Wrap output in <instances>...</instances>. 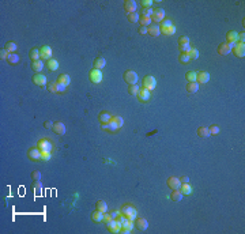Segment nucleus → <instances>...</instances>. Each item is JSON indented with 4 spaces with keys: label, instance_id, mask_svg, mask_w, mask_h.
Here are the masks:
<instances>
[{
    "label": "nucleus",
    "instance_id": "nucleus-45",
    "mask_svg": "<svg viewBox=\"0 0 245 234\" xmlns=\"http://www.w3.org/2000/svg\"><path fill=\"white\" fill-rule=\"evenodd\" d=\"M50 159V153L49 151H41V161H49Z\"/></svg>",
    "mask_w": 245,
    "mask_h": 234
},
{
    "label": "nucleus",
    "instance_id": "nucleus-44",
    "mask_svg": "<svg viewBox=\"0 0 245 234\" xmlns=\"http://www.w3.org/2000/svg\"><path fill=\"white\" fill-rule=\"evenodd\" d=\"M44 89H48L50 93H56V82H49V83H48Z\"/></svg>",
    "mask_w": 245,
    "mask_h": 234
},
{
    "label": "nucleus",
    "instance_id": "nucleus-26",
    "mask_svg": "<svg viewBox=\"0 0 245 234\" xmlns=\"http://www.w3.org/2000/svg\"><path fill=\"white\" fill-rule=\"evenodd\" d=\"M105 65H106V60H105L104 57H97L94 60V68L95 69H102Z\"/></svg>",
    "mask_w": 245,
    "mask_h": 234
},
{
    "label": "nucleus",
    "instance_id": "nucleus-21",
    "mask_svg": "<svg viewBox=\"0 0 245 234\" xmlns=\"http://www.w3.org/2000/svg\"><path fill=\"white\" fill-rule=\"evenodd\" d=\"M135 226L138 227L140 232H144V230L149 227V222H147L144 218H136V221H135Z\"/></svg>",
    "mask_w": 245,
    "mask_h": 234
},
{
    "label": "nucleus",
    "instance_id": "nucleus-47",
    "mask_svg": "<svg viewBox=\"0 0 245 234\" xmlns=\"http://www.w3.org/2000/svg\"><path fill=\"white\" fill-rule=\"evenodd\" d=\"M32 178H33V181H40L41 180V173L37 172V170H34V172L32 173Z\"/></svg>",
    "mask_w": 245,
    "mask_h": 234
},
{
    "label": "nucleus",
    "instance_id": "nucleus-19",
    "mask_svg": "<svg viewBox=\"0 0 245 234\" xmlns=\"http://www.w3.org/2000/svg\"><path fill=\"white\" fill-rule=\"evenodd\" d=\"M147 33H149L150 35H153V37H158V35L161 34V29H159L158 25L151 23L150 26H147Z\"/></svg>",
    "mask_w": 245,
    "mask_h": 234
},
{
    "label": "nucleus",
    "instance_id": "nucleus-38",
    "mask_svg": "<svg viewBox=\"0 0 245 234\" xmlns=\"http://www.w3.org/2000/svg\"><path fill=\"white\" fill-rule=\"evenodd\" d=\"M187 54H188V57H189L191 60H196L199 57V52L195 49V48H191L188 52H187Z\"/></svg>",
    "mask_w": 245,
    "mask_h": 234
},
{
    "label": "nucleus",
    "instance_id": "nucleus-54",
    "mask_svg": "<svg viewBox=\"0 0 245 234\" xmlns=\"http://www.w3.org/2000/svg\"><path fill=\"white\" fill-rule=\"evenodd\" d=\"M53 124H54V123H52L50 120H46V121L44 123V127H45L46 129H52V128H53Z\"/></svg>",
    "mask_w": 245,
    "mask_h": 234
},
{
    "label": "nucleus",
    "instance_id": "nucleus-53",
    "mask_svg": "<svg viewBox=\"0 0 245 234\" xmlns=\"http://www.w3.org/2000/svg\"><path fill=\"white\" fill-rule=\"evenodd\" d=\"M64 90H65V86H63V84H60L56 82V93H63Z\"/></svg>",
    "mask_w": 245,
    "mask_h": 234
},
{
    "label": "nucleus",
    "instance_id": "nucleus-8",
    "mask_svg": "<svg viewBox=\"0 0 245 234\" xmlns=\"http://www.w3.org/2000/svg\"><path fill=\"white\" fill-rule=\"evenodd\" d=\"M155 86H157V80H155V78H154V76L147 75V76L143 78V87H144V89H147V90L151 91L153 89H155Z\"/></svg>",
    "mask_w": 245,
    "mask_h": 234
},
{
    "label": "nucleus",
    "instance_id": "nucleus-32",
    "mask_svg": "<svg viewBox=\"0 0 245 234\" xmlns=\"http://www.w3.org/2000/svg\"><path fill=\"white\" fill-rule=\"evenodd\" d=\"M46 65H48V68H49L50 71H56V69L59 68V61L54 60V59H50V60H48L46 61Z\"/></svg>",
    "mask_w": 245,
    "mask_h": 234
},
{
    "label": "nucleus",
    "instance_id": "nucleus-46",
    "mask_svg": "<svg viewBox=\"0 0 245 234\" xmlns=\"http://www.w3.org/2000/svg\"><path fill=\"white\" fill-rule=\"evenodd\" d=\"M153 10L154 8H142V15L151 18V15H153Z\"/></svg>",
    "mask_w": 245,
    "mask_h": 234
},
{
    "label": "nucleus",
    "instance_id": "nucleus-1",
    "mask_svg": "<svg viewBox=\"0 0 245 234\" xmlns=\"http://www.w3.org/2000/svg\"><path fill=\"white\" fill-rule=\"evenodd\" d=\"M159 29H161V33H163V34H166V35H173L174 33H176V27L172 23V20L168 19V18L161 22Z\"/></svg>",
    "mask_w": 245,
    "mask_h": 234
},
{
    "label": "nucleus",
    "instance_id": "nucleus-55",
    "mask_svg": "<svg viewBox=\"0 0 245 234\" xmlns=\"http://www.w3.org/2000/svg\"><path fill=\"white\" fill-rule=\"evenodd\" d=\"M180 182L181 184H189V177L188 176H183V177H180Z\"/></svg>",
    "mask_w": 245,
    "mask_h": 234
},
{
    "label": "nucleus",
    "instance_id": "nucleus-22",
    "mask_svg": "<svg viewBox=\"0 0 245 234\" xmlns=\"http://www.w3.org/2000/svg\"><path fill=\"white\" fill-rule=\"evenodd\" d=\"M53 132L56 133V135H64L65 133V125L63 123H60V121H57V123L53 124Z\"/></svg>",
    "mask_w": 245,
    "mask_h": 234
},
{
    "label": "nucleus",
    "instance_id": "nucleus-29",
    "mask_svg": "<svg viewBox=\"0 0 245 234\" xmlns=\"http://www.w3.org/2000/svg\"><path fill=\"white\" fill-rule=\"evenodd\" d=\"M32 68H33V71H35V72H41L42 68H44V63H42V60L33 61L32 63Z\"/></svg>",
    "mask_w": 245,
    "mask_h": 234
},
{
    "label": "nucleus",
    "instance_id": "nucleus-33",
    "mask_svg": "<svg viewBox=\"0 0 245 234\" xmlns=\"http://www.w3.org/2000/svg\"><path fill=\"white\" fill-rule=\"evenodd\" d=\"M183 193L180 192V189H174L173 192H172V195H170V197H172V200L173 202H180L181 199H183Z\"/></svg>",
    "mask_w": 245,
    "mask_h": 234
},
{
    "label": "nucleus",
    "instance_id": "nucleus-28",
    "mask_svg": "<svg viewBox=\"0 0 245 234\" xmlns=\"http://www.w3.org/2000/svg\"><path fill=\"white\" fill-rule=\"evenodd\" d=\"M29 56H30V59H32L33 61H37V60H40V59H41V56H40V49H37V48H33V49L30 50Z\"/></svg>",
    "mask_w": 245,
    "mask_h": 234
},
{
    "label": "nucleus",
    "instance_id": "nucleus-59",
    "mask_svg": "<svg viewBox=\"0 0 245 234\" xmlns=\"http://www.w3.org/2000/svg\"><path fill=\"white\" fill-rule=\"evenodd\" d=\"M119 215H120V212H119V211H113V212L110 214V217H112V219H116V218L119 217Z\"/></svg>",
    "mask_w": 245,
    "mask_h": 234
},
{
    "label": "nucleus",
    "instance_id": "nucleus-11",
    "mask_svg": "<svg viewBox=\"0 0 245 234\" xmlns=\"http://www.w3.org/2000/svg\"><path fill=\"white\" fill-rule=\"evenodd\" d=\"M232 50L237 57H244L245 56V45H244V42H236Z\"/></svg>",
    "mask_w": 245,
    "mask_h": 234
},
{
    "label": "nucleus",
    "instance_id": "nucleus-6",
    "mask_svg": "<svg viewBox=\"0 0 245 234\" xmlns=\"http://www.w3.org/2000/svg\"><path fill=\"white\" fill-rule=\"evenodd\" d=\"M165 19V11L163 8H154L153 10V15H151V22H162Z\"/></svg>",
    "mask_w": 245,
    "mask_h": 234
},
{
    "label": "nucleus",
    "instance_id": "nucleus-36",
    "mask_svg": "<svg viewBox=\"0 0 245 234\" xmlns=\"http://www.w3.org/2000/svg\"><path fill=\"white\" fill-rule=\"evenodd\" d=\"M7 61L10 63V64H18V63H19V56H18L17 53H10L7 57Z\"/></svg>",
    "mask_w": 245,
    "mask_h": 234
},
{
    "label": "nucleus",
    "instance_id": "nucleus-40",
    "mask_svg": "<svg viewBox=\"0 0 245 234\" xmlns=\"http://www.w3.org/2000/svg\"><path fill=\"white\" fill-rule=\"evenodd\" d=\"M185 79L189 82V83H192V82H196V72L188 71V72L185 74Z\"/></svg>",
    "mask_w": 245,
    "mask_h": 234
},
{
    "label": "nucleus",
    "instance_id": "nucleus-2",
    "mask_svg": "<svg viewBox=\"0 0 245 234\" xmlns=\"http://www.w3.org/2000/svg\"><path fill=\"white\" fill-rule=\"evenodd\" d=\"M121 214L124 215V217H127L129 221H134V219H136V215H138V212H136V210L132 207L131 204H125V206H123V208H121Z\"/></svg>",
    "mask_w": 245,
    "mask_h": 234
},
{
    "label": "nucleus",
    "instance_id": "nucleus-25",
    "mask_svg": "<svg viewBox=\"0 0 245 234\" xmlns=\"http://www.w3.org/2000/svg\"><path fill=\"white\" fill-rule=\"evenodd\" d=\"M104 214H105V212H102V211H99V210H97V211H94V212L91 214V219L94 221V222H97V223H99V222L104 221Z\"/></svg>",
    "mask_w": 245,
    "mask_h": 234
},
{
    "label": "nucleus",
    "instance_id": "nucleus-43",
    "mask_svg": "<svg viewBox=\"0 0 245 234\" xmlns=\"http://www.w3.org/2000/svg\"><path fill=\"white\" fill-rule=\"evenodd\" d=\"M128 20L131 23H136L139 22V15L136 13H132V14H128Z\"/></svg>",
    "mask_w": 245,
    "mask_h": 234
},
{
    "label": "nucleus",
    "instance_id": "nucleus-9",
    "mask_svg": "<svg viewBox=\"0 0 245 234\" xmlns=\"http://www.w3.org/2000/svg\"><path fill=\"white\" fill-rule=\"evenodd\" d=\"M233 46H234V44H229V42H222V44H219V46H218V53L222 54V56H226V54H229L232 52Z\"/></svg>",
    "mask_w": 245,
    "mask_h": 234
},
{
    "label": "nucleus",
    "instance_id": "nucleus-20",
    "mask_svg": "<svg viewBox=\"0 0 245 234\" xmlns=\"http://www.w3.org/2000/svg\"><path fill=\"white\" fill-rule=\"evenodd\" d=\"M98 120L101 124H108V123H110V120H112V114L106 110H102L101 113L98 114Z\"/></svg>",
    "mask_w": 245,
    "mask_h": 234
},
{
    "label": "nucleus",
    "instance_id": "nucleus-49",
    "mask_svg": "<svg viewBox=\"0 0 245 234\" xmlns=\"http://www.w3.org/2000/svg\"><path fill=\"white\" fill-rule=\"evenodd\" d=\"M184 44H189V38L187 35H181L178 38V45H184Z\"/></svg>",
    "mask_w": 245,
    "mask_h": 234
},
{
    "label": "nucleus",
    "instance_id": "nucleus-12",
    "mask_svg": "<svg viewBox=\"0 0 245 234\" xmlns=\"http://www.w3.org/2000/svg\"><path fill=\"white\" fill-rule=\"evenodd\" d=\"M40 56L41 60H50L52 59V48L48 46V45H44V46L40 49Z\"/></svg>",
    "mask_w": 245,
    "mask_h": 234
},
{
    "label": "nucleus",
    "instance_id": "nucleus-50",
    "mask_svg": "<svg viewBox=\"0 0 245 234\" xmlns=\"http://www.w3.org/2000/svg\"><path fill=\"white\" fill-rule=\"evenodd\" d=\"M178 48H180L181 53H187V52H188V50L191 49L189 44H184V45H178Z\"/></svg>",
    "mask_w": 245,
    "mask_h": 234
},
{
    "label": "nucleus",
    "instance_id": "nucleus-7",
    "mask_svg": "<svg viewBox=\"0 0 245 234\" xmlns=\"http://www.w3.org/2000/svg\"><path fill=\"white\" fill-rule=\"evenodd\" d=\"M109 124L112 125L113 132H116V131H119L124 125V120H123V117H120V116H112V120Z\"/></svg>",
    "mask_w": 245,
    "mask_h": 234
},
{
    "label": "nucleus",
    "instance_id": "nucleus-14",
    "mask_svg": "<svg viewBox=\"0 0 245 234\" xmlns=\"http://www.w3.org/2000/svg\"><path fill=\"white\" fill-rule=\"evenodd\" d=\"M208 80H210V74H208V72H206V71L196 72V83L206 84Z\"/></svg>",
    "mask_w": 245,
    "mask_h": 234
},
{
    "label": "nucleus",
    "instance_id": "nucleus-41",
    "mask_svg": "<svg viewBox=\"0 0 245 234\" xmlns=\"http://www.w3.org/2000/svg\"><path fill=\"white\" fill-rule=\"evenodd\" d=\"M178 60H180L181 64H188V63L191 61V59L188 57V54L187 53H181L180 56H178Z\"/></svg>",
    "mask_w": 245,
    "mask_h": 234
},
{
    "label": "nucleus",
    "instance_id": "nucleus-56",
    "mask_svg": "<svg viewBox=\"0 0 245 234\" xmlns=\"http://www.w3.org/2000/svg\"><path fill=\"white\" fill-rule=\"evenodd\" d=\"M102 125V129H105V131H110V132H113V129H112V125L110 124H101Z\"/></svg>",
    "mask_w": 245,
    "mask_h": 234
},
{
    "label": "nucleus",
    "instance_id": "nucleus-17",
    "mask_svg": "<svg viewBox=\"0 0 245 234\" xmlns=\"http://www.w3.org/2000/svg\"><path fill=\"white\" fill-rule=\"evenodd\" d=\"M136 2L134 0H127L125 3H124V10H125V13L128 14H132V13H136Z\"/></svg>",
    "mask_w": 245,
    "mask_h": 234
},
{
    "label": "nucleus",
    "instance_id": "nucleus-15",
    "mask_svg": "<svg viewBox=\"0 0 245 234\" xmlns=\"http://www.w3.org/2000/svg\"><path fill=\"white\" fill-rule=\"evenodd\" d=\"M27 157L32 161H38V159H41V151L38 150V147H32L27 151Z\"/></svg>",
    "mask_w": 245,
    "mask_h": 234
},
{
    "label": "nucleus",
    "instance_id": "nucleus-34",
    "mask_svg": "<svg viewBox=\"0 0 245 234\" xmlns=\"http://www.w3.org/2000/svg\"><path fill=\"white\" fill-rule=\"evenodd\" d=\"M7 52H10V53H15V50L18 49V46H17V44L15 42H13V41H8L7 44H6V48H4Z\"/></svg>",
    "mask_w": 245,
    "mask_h": 234
},
{
    "label": "nucleus",
    "instance_id": "nucleus-39",
    "mask_svg": "<svg viewBox=\"0 0 245 234\" xmlns=\"http://www.w3.org/2000/svg\"><path fill=\"white\" fill-rule=\"evenodd\" d=\"M33 191H34L35 195H41L42 193V187H41L40 181H34V184H33Z\"/></svg>",
    "mask_w": 245,
    "mask_h": 234
},
{
    "label": "nucleus",
    "instance_id": "nucleus-60",
    "mask_svg": "<svg viewBox=\"0 0 245 234\" xmlns=\"http://www.w3.org/2000/svg\"><path fill=\"white\" fill-rule=\"evenodd\" d=\"M110 219H112L110 214H106V212H105V214H104V221H105V222H108V221H110Z\"/></svg>",
    "mask_w": 245,
    "mask_h": 234
},
{
    "label": "nucleus",
    "instance_id": "nucleus-23",
    "mask_svg": "<svg viewBox=\"0 0 245 234\" xmlns=\"http://www.w3.org/2000/svg\"><path fill=\"white\" fill-rule=\"evenodd\" d=\"M226 39L229 41V44H236V42H238V33L233 32H228V34H226Z\"/></svg>",
    "mask_w": 245,
    "mask_h": 234
},
{
    "label": "nucleus",
    "instance_id": "nucleus-42",
    "mask_svg": "<svg viewBox=\"0 0 245 234\" xmlns=\"http://www.w3.org/2000/svg\"><path fill=\"white\" fill-rule=\"evenodd\" d=\"M128 91H129V94H132V95H138L139 86H138V84H131V86L128 87Z\"/></svg>",
    "mask_w": 245,
    "mask_h": 234
},
{
    "label": "nucleus",
    "instance_id": "nucleus-31",
    "mask_svg": "<svg viewBox=\"0 0 245 234\" xmlns=\"http://www.w3.org/2000/svg\"><path fill=\"white\" fill-rule=\"evenodd\" d=\"M180 192L183 193V195H191V193H192V187H191L189 184H181Z\"/></svg>",
    "mask_w": 245,
    "mask_h": 234
},
{
    "label": "nucleus",
    "instance_id": "nucleus-30",
    "mask_svg": "<svg viewBox=\"0 0 245 234\" xmlns=\"http://www.w3.org/2000/svg\"><path fill=\"white\" fill-rule=\"evenodd\" d=\"M198 90H199V83H196V82H192V83L187 84V91H188L189 94H195Z\"/></svg>",
    "mask_w": 245,
    "mask_h": 234
},
{
    "label": "nucleus",
    "instance_id": "nucleus-10",
    "mask_svg": "<svg viewBox=\"0 0 245 234\" xmlns=\"http://www.w3.org/2000/svg\"><path fill=\"white\" fill-rule=\"evenodd\" d=\"M37 147L40 151H49L50 153V150H52V143H50L46 138H44V139H40V140L37 142Z\"/></svg>",
    "mask_w": 245,
    "mask_h": 234
},
{
    "label": "nucleus",
    "instance_id": "nucleus-51",
    "mask_svg": "<svg viewBox=\"0 0 245 234\" xmlns=\"http://www.w3.org/2000/svg\"><path fill=\"white\" fill-rule=\"evenodd\" d=\"M8 54H10V53H8L6 49H2V50H0V59H2V60H7Z\"/></svg>",
    "mask_w": 245,
    "mask_h": 234
},
{
    "label": "nucleus",
    "instance_id": "nucleus-52",
    "mask_svg": "<svg viewBox=\"0 0 245 234\" xmlns=\"http://www.w3.org/2000/svg\"><path fill=\"white\" fill-rule=\"evenodd\" d=\"M142 6H143V8H151L153 2H151V0H143V2H142Z\"/></svg>",
    "mask_w": 245,
    "mask_h": 234
},
{
    "label": "nucleus",
    "instance_id": "nucleus-16",
    "mask_svg": "<svg viewBox=\"0 0 245 234\" xmlns=\"http://www.w3.org/2000/svg\"><path fill=\"white\" fill-rule=\"evenodd\" d=\"M33 82H34V84H37V86L45 87V84H46V76L42 74H35L34 76H33Z\"/></svg>",
    "mask_w": 245,
    "mask_h": 234
},
{
    "label": "nucleus",
    "instance_id": "nucleus-27",
    "mask_svg": "<svg viewBox=\"0 0 245 234\" xmlns=\"http://www.w3.org/2000/svg\"><path fill=\"white\" fill-rule=\"evenodd\" d=\"M57 83H60V84H63V86H65V87H67L68 84L71 83V79H69V76H68V75L63 74V75H60V76L57 78Z\"/></svg>",
    "mask_w": 245,
    "mask_h": 234
},
{
    "label": "nucleus",
    "instance_id": "nucleus-35",
    "mask_svg": "<svg viewBox=\"0 0 245 234\" xmlns=\"http://www.w3.org/2000/svg\"><path fill=\"white\" fill-rule=\"evenodd\" d=\"M139 23H140V26H146V27L150 26L151 25V18L142 15V17H139Z\"/></svg>",
    "mask_w": 245,
    "mask_h": 234
},
{
    "label": "nucleus",
    "instance_id": "nucleus-5",
    "mask_svg": "<svg viewBox=\"0 0 245 234\" xmlns=\"http://www.w3.org/2000/svg\"><path fill=\"white\" fill-rule=\"evenodd\" d=\"M124 80H125L129 86H131V84H136V82H138V74H136L135 71H132V69H128V71L124 72Z\"/></svg>",
    "mask_w": 245,
    "mask_h": 234
},
{
    "label": "nucleus",
    "instance_id": "nucleus-13",
    "mask_svg": "<svg viewBox=\"0 0 245 234\" xmlns=\"http://www.w3.org/2000/svg\"><path fill=\"white\" fill-rule=\"evenodd\" d=\"M151 98V94H150V90L144 89V87H142V89H139V93H138V99L140 102H147L150 101Z\"/></svg>",
    "mask_w": 245,
    "mask_h": 234
},
{
    "label": "nucleus",
    "instance_id": "nucleus-24",
    "mask_svg": "<svg viewBox=\"0 0 245 234\" xmlns=\"http://www.w3.org/2000/svg\"><path fill=\"white\" fill-rule=\"evenodd\" d=\"M198 136L202 139H206L210 136V129L207 128V127H199L198 128Z\"/></svg>",
    "mask_w": 245,
    "mask_h": 234
},
{
    "label": "nucleus",
    "instance_id": "nucleus-57",
    "mask_svg": "<svg viewBox=\"0 0 245 234\" xmlns=\"http://www.w3.org/2000/svg\"><path fill=\"white\" fill-rule=\"evenodd\" d=\"M139 33H140V34H147V27H146V26H140V29H139Z\"/></svg>",
    "mask_w": 245,
    "mask_h": 234
},
{
    "label": "nucleus",
    "instance_id": "nucleus-3",
    "mask_svg": "<svg viewBox=\"0 0 245 234\" xmlns=\"http://www.w3.org/2000/svg\"><path fill=\"white\" fill-rule=\"evenodd\" d=\"M89 79H90V82H91V83H94V84L101 83L102 79H104L101 69H95V68L91 69V71H90V74H89Z\"/></svg>",
    "mask_w": 245,
    "mask_h": 234
},
{
    "label": "nucleus",
    "instance_id": "nucleus-58",
    "mask_svg": "<svg viewBox=\"0 0 245 234\" xmlns=\"http://www.w3.org/2000/svg\"><path fill=\"white\" fill-rule=\"evenodd\" d=\"M244 39H245L244 32H243V33H238V42H244Z\"/></svg>",
    "mask_w": 245,
    "mask_h": 234
},
{
    "label": "nucleus",
    "instance_id": "nucleus-18",
    "mask_svg": "<svg viewBox=\"0 0 245 234\" xmlns=\"http://www.w3.org/2000/svg\"><path fill=\"white\" fill-rule=\"evenodd\" d=\"M168 187L172 188V189H180L181 187V182H180V178L177 177H169L168 178Z\"/></svg>",
    "mask_w": 245,
    "mask_h": 234
},
{
    "label": "nucleus",
    "instance_id": "nucleus-48",
    "mask_svg": "<svg viewBox=\"0 0 245 234\" xmlns=\"http://www.w3.org/2000/svg\"><path fill=\"white\" fill-rule=\"evenodd\" d=\"M208 129H210V135H218L219 133V127L218 125H211Z\"/></svg>",
    "mask_w": 245,
    "mask_h": 234
},
{
    "label": "nucleus",
    "instance_id": "nucleus-4",
    "mask_svg": "<svg viewBox=\"0 0 245 234\" xmlns=\"http://www.w3.org/2000/svg\"><path fill=\"white\" fill-rule=\"evenodd\" d=\"M106 227L112 233H120L121 232V223L119 219H110L106 222Z\"/></svg>",
    "mask_w": 245,
    "mask_h": 234
},
{
    "label": "nucleus",
    "instance_id": "nucleus-37",
    "mask_svg": "<svg viewBox=\"0 0 245 234\" xmlns=\"http://www.w3.org/2000/svg\"><path fill=\"white\" fill-rule=\"evenodd\" d=\"M95 206H97V210H99V211H102V212L108 211V204L104 202V200H98Z\"/></svg>",
    "mask_w": 245,
    "mask_h": 234
}]
</instances>
